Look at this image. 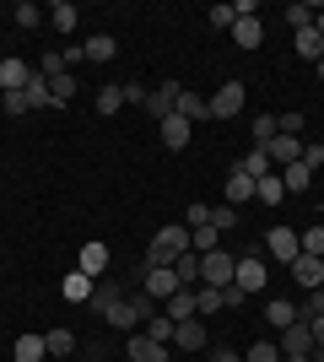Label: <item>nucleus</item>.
Here are the masks:
<instances>
[{
  "mask_svg": "<svg viewBox=\"0 0 324 362\" xmlns=\"http://www.w3.org/2000/svg\"><path fill=\"white\" fill-rule=\"evenodd\" d=\"M184 249H189V227L173 222V227H162V233H152V243H146V265H173Z\"/></svg>",
  "mask_w": 324,
  "mask_h": 362,
  "instance_id": "nucleus-1",
  "label": "nucleus"
},
{
  "mask_svg": "<svg viewBox=\"0 0 324 362\" xmlns=\"http://www.w3.org/2000/svg\"><path fill=\"white\" fill-rule=\"evenodd\" d=\"M179 287H184V281H179L173 265H140V292H146L152 303H168Z\"/></svg>",
  "mask_w": 324,
  "mask_h": 362,
  "instance_id": "nucleus-2",
  "label": "nucleus"
},
{
  "mask_svg": "<svg viewBox=\"0 0 324 362\" xmlns=\"http://www.w3.org/2000/svg\"><path fill=\"white\" fill-rule=\"evenodd\" d=\"M232 265L238 259L227 255V249H211V255H200V287H232Z\"/></svg>",
  "mask_w": 324,
  "mask_h": 362,
  "instance_id": "nucleus-3",
  "label": "nucleus"
},
{
  "mask_svg": "<svg viewBox=\"0 0 324 362\" xmlns=\"http://www.w3.org/2000/svg\"><path fill=\"white\" fill-rule=\"evenodd\" d=\"M244 103H248V87H244V81H222L216 98H211V119H238Z\"/></svg>",
  "mask_w": 324,
  "mask_h": 362,
  "instance_id": "nucleus-4",
  "label": "nucleus"
},
{
  "mask_svg": "<svg viewBox=\"0 0 324 362\" xmlns=\"http://www.w3.org/2000/svg\"><path fill=\"white\" fill-rule=\"evenodd\" d=\"M265 255L281 259V265H292V259L303 255V233H292V227H270V233H265Z\"/></svg>",
  "mask_w": 324,
  "mask_h": 362,
  "instance_id": "nucleus-5",
  "label": "nucleus"
},
{
  "mask_svg": "<svg viewBox=\"0 0 324 362\" xmlns=\"http://www.w3.org/2000/svg\"><path fill=\"white\" fill-rule=\"evenodd\" d=\"M265 281H270V276H265V259L260 255H244L238 265H232V287L244 292V298H248V292H265Z\"/></svg>",
  "mask_w": 324,
  "mask_h": 362,
  "instance_id": "nucleus-6",
  "label": "nucleus"
},
{
  "mask_svg": "<svg viewBox=\"0 0 324 362\" xmlns=\"http://www.w3.org/2000/svg\"><path fill=\"white\" fill-rule=\"evenodd\" d=\"M32 76H38V65H28L22 54H6L0 60V92H28Z\"/></svg>",
  "mask_w": 324,
  "mask_h": 362,
  "instance_id": "nucleus-7",
  "label": "nucleus"
},
{
  "mask_svg": "<svg viewBox=\"0 0 324 362\" xmlns=\"http://www.w3.org/2000/svg\"><path fill=\"white\" fill-rule=\"evenodd\" d=\"M276 346H281V357H313V330H308V319H297V325H287Z\"/></svg>",
  "mask_w": 324,
  "mask_h": 362,
  "instance_id": "nucleus-8",
  "label": "nucleus"
},
{
  "mask_svg": "<svg viewBox=\"0 0 324 362\" xmlns=\"http://www.w3.org/2000/svg\"><path fill=\"white\" fill-rule=\"evenodd\" d=\"M124 357H130V362H168V346H162V341H152L146 330H136L130 341H124Z\"/></svg>",
  "mask_w": 324,
  "mask_h": 362,
  "instance_id": "nucleus-9",
  "label": "nucleus"
},
{
  "mask_svg": "<svg viewBox=\"0 0 324 362\" xmlns=\"http://www.w3.org/2000/svg\"><path fill=\"white\" fill-rule=\"evenodd\" d=\"M108 265H114V255H108V243H81V255H76V271H87L97 281V276H108Z\"/></svg>",
  "mask_w": 324,
  "mask_h": 362,
  "instance_id": "nucleus-10",
  "label": "nucleus"
},
{
  "mask_svg": "<svg viewBox=\"0 0 324 362\" xmlns=\"http://www.w3.org/2000/svg\"><path fill=\"white\" fill-rule=\"evenodd\" d=\"M248 200H254V179H248L244 168H232L227 184H222V206H232V211H238V206H248Z\"/></svg>",
  "mask_w": 324,
  "mask_h": 362,
  "instance_id": "nucleus-11",
  "label": "nucleus"
},
{
  "mask_svg": "<svg viewBox=\"0 0 324 362\" xmlns=\"http://www.w3.org/2000/svg\"><path fill=\"white\" fill-rule=\"evenodd\" d=\"M179 92H184L179 81H162V87H152V98H146V114H152V119L162 124V119L173 114V108H179Z\"/></svg>",
  "mask_w": 324,
  "mask_h": 362,
  "instance_id": "nucleus-12",
  "label": "nucleus"
},
{
  "mask_svg": "<svg viewBox=\"0 0 324 362\" xmlns=\"http://www.w3.org/2000/svg\"><path fill=\"white\" fill-rule=\"evenodd\" d=\"M265 157H270V168H287L303 157V141L297 136H276V141H265Z\"/></svg>",
  "mask_w": 324,
  "mask_h": 362,
  "instance_id": "nucleus-13",
  "label": "nucleus"
},
{
  "mask_svg": "<svg viewBox=\"0 0 324 362\" xmlns=\"http://www.w3.org/2000/svg\"><path fill=\"white\" fill-rule=\"evenodd\" d=\"M292 281H297V287H303V292L324 287V265H319V259H313V255H297V259H292Z\"/></svg>",
  "mask_w": 324,
  "mask_h": 362,
  "instance_id": "nucleus-14",
  "label": "nucleus"
},
{
  "mask_svg": "<svg viewBox=\"0 0 324 362\" xmlns=\"http://www.w3.org/2000/svg\"><path fill=\"white\" fill-rule=\"evenodd\" d=\"M232 44L238 49H260L265 44V22L260 16H238V22H232Z\"/></svg>",
  "mask_w": 324,
  "mask_h": 362,
  "instance_id": "nucleus-15",
  "label": "nucleus"
},
{
  "mask_svg": "<svg viewBox=\"0 0 324 362\" xmlns=\"http://www.w3.org/2000/svg\"><path fill=\"white\" fill-rule=\"evenodd\" d=\"M173 346H179V351H205V325H200V319H179Z\"/></svg>",
  "mask_w": 324,
  "mask_h": 362,
  "instance_id": "nucleus-16",
  "label": "nucleus"
},
{
  "mask_svg": "<svg viewBox=\"0 0 324 362\" xmlns=\"http://www.w3.org/2000/svg\"><path fill=\"white\" fill-rule=\"evenodd\" d=\"M173 114H179V119H189V124H200V119H211V103H205L200 92H179V108H173Z\"/></svg>",
  "mask_w": 324,
  "mask_h": 362,
  "instance_id": "nucleus-17",
  "label": "nucleus"
},
{
  "mask_svg": "<svg viewBox=\"0 0 324 362\" xmlns=\"http://www.w3.org/2000/svg\"><path fill=\"white\" fill-rule=\"evenodd\" d=\"M103 319L114 325V330H124V335H136V330H140V314H136V303H130V298H119Z\"/></svg>",
  "mask_w": 324,
  "mask_h": 362,
  "instance_id": "nucleus-18",
  "label": "nucleus"
},
{
  "mask_svg": "<svg viewBox=\"0 0 324 362\" xmlns=\"http://www.w3.org/2000/svg\"><path fill=\"white\" fill-rule=\"evenodd\" d=\"M189 130H195L189 119L168 114V119H162V146H168V151H184V146H189Z\"/></svg>",
  "mask_w": 324,
  "mask_h": 362,
  "instance_id": "nucleus-19",
  "label": "nucleus"
},
{
  "mask_svg": "<svg viewBox=\"0 0 324 362\" xmlns=\"http://www.w3.org/2000/svg\"><path fill=\"white\" fill-rule=\"evenodd\" d=\"M254 200H260V206H281V200H287V184H281V173H265V179H254Z\"/></svg>",
  "mask_w": 324,
  "mask_h": 362,
  "instance_id": "nucleus-20",
  "label": "nucleus"
},
{
  "mask_svg": "<svg viewBox=\"0 0 324 362\" xmlns=\"http://www.w3.org/2000/svg\"><path fill=\"white\" fill-rule=\"evenodd\" d=\"M92 287H97V281H92L87 271H71V276L60 281V292H65L71 303H92Z\"/></svg>",
  "mask_w": 324,
  "mask_h": 362,
  "instance_id": "nucleus-21",
  "label": "nucleus"
},
{
  "mask_svg": "<svg viewBox=\"0 0 324 362\" xmlns=\"http://www.w3.org/2000/svg\"><path fill=\"white\" fill-rule=\"evenodd\" d=\"M162 314H168L173 325H179V319H195V287H179L168 303H162Z\"/></svg>",
  "mask_w": 324,
  "mask_h": 362,
  "instance_id": "nucleus-22",
  "label": "nucleus"
},
{
  "mask_svg": "<svg viewBox=\"0 0 324 362\" xmlns=\"http://www.w3.org/2000/svg\"><path fill=\"white\" fill-rule=\"evenodd\" d=\"M265 319H270L276 330H287V325H297V319H303V308H292L287 298H270V303H265Z\"/></svg>",
  "mask_w": 324,
  "mask_h": 362,
  "instance_id": "nucleus-23",
  "label": "nucleus"
},
{
  "mask_svg": "<svg viewBox=\"0 0 324 362\" xmlns=\"http://www.w3.org/2000/svg\"><path fill=\"white\" fill-rule=\"evenodd\" d=\"M16 362H49V341L44 335H16Z\"/></svg>",
  "mask_w": 324,
  "mask_h": 362,
  "instance_id": "nucleus-24",
  "label": "nucleus"
},
{
  "mask_svg": "<svg viewBox=\"0 0 324 362\" xmlns=\"http://www.w3.org/2000/svg\"><path fill=\"white\" fill-rule=\"evenodd\" d=\"M292 49H297V54H303V60H313V65L324 60V38H319V33H313V28L292 33Z\"/></svg>",
  "mask_w": 324,
  "mask_h": 362,
  "instance_id": "nucleus-25",
  "label": "nucleus"
},
{
  "mask_svg": "<svg viewBox=\"0 0 324 362\" xmlns=\"http://www.w3.org/2000/svg\"><path fill=\"white\" fill-rule=\"evenodd\" d=\"M114 303H119V287H114L108 276H97V287H92V303H87V308H92V314H108Z\"/></svg>",
  "mask_w": 324,
  "mask_h": 362,
  "instance_id": "nucleus-26",
  "label": "nucleus"
},
{
  "mask_svg": "<svg viewBox=\"0 0 324 362\" xmlns=\"http://www.w3.org/2000/svg\"><path fill=\"white\" fill-rule=\"evenodd\" d=\"M222 308H227L222 287H195V319H200V314H222Z\"/></svg>",
  "mask_w": 324,
  "mask_h": 362,
  "instance_id": "nucleus-27",
  "label": "nucleus"
},
{
  "mask_svg": "<svg viewBox=\"0 0 324 362\" xmlns=\"http://www.w3.org/2000/svg\"><path fill=\"white\" fill-rule=\"evenodd\" d=\"M173 271H179L184 287H200V255H195V249H184V255L173 259Z\"/></svg>",
  "mask_w": 324,
  "mask_h": 362,
  "instance_id": "nucleus-28",
  "label": "nucleus"
},
{
  "mask_svg": "<svg viewBox=\"0 0 324 362\" xmlns=\"http://www.w3.org/2000/svg\"><path fill=\"white\" fill-rule=\"evenodd\" d=\"M324 6H313V0H303V6H287V28L292 33H303V28H313V16H319Z\"/></svg>",
  "mask_w": 324,
  "mask_h": 362,
  "instance_id": "nucleus-29",
  "label": "nucleus"
},
{
  "mask_svg": "<svg viewBox=\"0 0 324 362\" xmlns=\"http://www.w3.org/2000/svg\"><path fill=\"white\" fill-rule=\"evenodd\" d=\"M238 168H244L248 179H265V173H276V168H270V157H265V146H248V157H244Z\"/></svg>",
  "mask_w": 324,
  "mask_h": 362,
  "instance_id": "nucleus-30",
  "label": "nucleus"
},
{
  "mask_svg": "<svg viewBox=\"0 0 324 362\" xmlns=\"http://www.w3.org/2000/svg\"><path fill=\"white\" fill-rule=\"evenodd\" d=\"M81 49H87V60H97V65H103V60H114V49H119V44H114L108 33H92V38H87Z\"/></svg>",
  "mask_w": 324,
  "mask_h": 362,
  "instance_id": "nucleus-31",
  "label": "nucleus"
},
{
  "mask_svg": "<svg viewBox=\"0 0 324 362\" xmlns=\"http://www.w3.org/2000/svg\"><path fill=\"white\" fill-rule=\"evenodd\" d=\"M276 173H281V184H287V189H308V184H313V173H308L303 163H287V168H276Z\"/></svg>",
  "mask_w": 324,
  "mask_h": 362,
  "instance_id": "nucleus-32",
  "label": "nucleus"
},
{
  "mask_svg": "<svg viewBox=\"0 0 324 362\" xmlns=\"http://www.w3.org/2000/svg\"><path fill=\"white\" fill-rule=\"evenodd\" d=\"M173 330H179V325H173V319L162 314V308H157V314L146 319V335H152V341H162V346H168V341H173Z\"/></svg>",
  "mask_w": 324,
  "mask_h": 362,
  "instance_id": "nucleus-33",
  "label": "nucleus"
},
{
  "mask_svg": "<svg viewBox=\"0 0 324 362\" xmlns=\"http://www.w3.org/2000/svg\"><path fill=\"white\" fill-rule=\"evenodd\" d=\"M49 22H54L60 33H76V6H71V0H60V6H49Z\"/></svg>",
  "mask_w": 324,
  "mask_h": 362,
  "instance_id": "nucleus-34",
  "label": "nucleus"
},
{
  "mask_svg": "<svg viewBox=\"0 0 324 362\" xmlns=\"http://www.w3.org/2000/svg\"><path fill=\"white\" fill-rule=\"evenodd\" d=\"M44 341H49V357H71V351H76V335L71 330H49Z\"/></svg>",
  "mask_w": 324,
  "mask_h": 362,
  "instance_id": "nucleus-35",
  "label": "nucleus"
},
{
  "mask_svg": "<svg viewBox=\"0 0 324 362\" xmlns=\"http://www.w3.org/2000/svg\"><path fill=\"white\" fill-rule=\"evenodd\" d=\"M28 103H32V108H54V92H49V76H32V87H28Z\"/></svg>",
  "mask_w": 324,
  "mask_h": 362,
  "instance_id": "nucleus-36",
  "label": "nucleus"
},
{
  "mask_svg": "<svg viewBox=\"0 0 324 362\" xmlns=\"http://www.w3.org/2000/svg\"><path fill=\"white\" fill-rule=\"evenodd\" d=\"M71 71V65H65V49H49L44 60H38V76H49V81H54V76H65Z\"/></svg>",
  "mask_w": 324,
  "mask_h": 362,
  "instance_id": "nucleus-37",
  "label": "nucleus"
},
{
  "mask_svg": "<svg viewBox=\"0 0 324 362\" xmlns=\"http://www.w3.org/2000/svg\"><path fill=\"white\" fill-rule=\"evenodd\" d=\"M49 92H54V108L60 103H71V98H76V76L65 71V76H54V81H49Z\"/></svg>",
  "mask_w": 324,
  "mask_h": 362,
  "instance_id": "nucleus-38",
  "label": "nucleus"
},
{
  "mask_svg": "<svg viewBox=\"0 0 324 362\" xmlns=\"http://www.w3.org/2000/svg\"><path fill=\"white\" fill-rule=\"evenodd\" d=\"M303 255L324 259V222H319V227H303Z\"/></svg>",
  "mask_w": 324,
  "mask_h": 362,
  "instance_id": "nucleus-39",
  "label": "nucleus"
},
{
  "mask_svg": "<svg viewBox=\"0 0 324 362\" xmlns=\"http://www.w3.org/2000/svg\"><path fill=\"white\" fill-rule=\"evenodd\" d=\"M244 362H281V346H276V341H254Z\"/></svg>",
  "mask_w": 324,
  "mask_h": 362,
  "instance_id": "nucleus-40",
  "label": "nucleus"
},
{
  "mask_svg": "<svg viewBox=\"0 0 324 362\" xmlns=\"http://www.w3.org/2000/svg\"><path fill=\"white\" fill-rule=\"evenodd\" d=\"M11 22H16V28H38V22H44V11H38L32 0H22V6L11 11Z\"/></svg>",
  "mask_w": 324,
  "mask_h": 362,
  "instance_id": "nucleus-41",
  "label": "nucleus"
},
{
  "mask_svg": "<svg viewBox=\"0 0 324 362\" xmlns=\"http://www.w3.org/2000/svg\"><path fill=\"white\" fill-rule=\"evenodd\" d=\"M281 130H276V114H260L254 119V146H265V141H276Z\"/></svg>",
  "mask_w": 324,
  "mask_h": 362,
  "instance_id": "nucleus-42",
  "label": "nucleus"
},
{
  "mask_svg": "<svg viewBox=\"0 0 324 362\" xmlns=\"http://www.w3.org/2000/svg\"><path fill=\"white\" fill-rule=\"evenodd\" d=\"M119 108H124V92L119 87H103V92H97V114H119Z\"/></svg>",
  "mask_w": 324,
  "mask_h": 362,
  "instance_id": "nucleus-43",
  "label": "nucleus"
},
{
  "mask_svg": "<svg viewBox=\"0 0 324 362\" xmlns=\"http://www.w3.org/2000/svg\"><path fill=\"white\" fill-rule=\"evenodd\" d=\"M205 22H211V28H222V33H232L238 11H232V6H211V11H205Z\"/></svg>",
  "mask_w": 324,
  "mask_h": 362,
  "instance_id": "nucleus-44",
  "label": "nucleus"
},
{
  "mask_svg": "<svg viewBox=\"0 0 324 362\" xmlns=\"http://www.w3.org/2000/svg\"><path fill=\"white\" fill-rule=\"evenodd\" d=\"M211 227L216 233H232V227H238V211H232V206H211Z\"/></svg>",
  "mask_w": 324,
  "mask_h": 362,
  "instance_id": "nucleus-45",
  "label": "nucleus"
},
{
  "mask_svg": "<svg viewBox=\"0 0 324 362\" xmlns=\"http://www.w3.org/2000/svg\"><path fill=\"white\" fill-rule=\"evenodd\" d=\"M0 108H6V114H28V92H0Z\"/></svg>",
  "mask_w": 324,
  "mask_h": 362,
  "instance_id": "nucleus-46",
  "label": "nucleus"
},
{
  "mask_svg": "<svg viewBox=\"0 0 324 362\" xmlns=\"http://www.w3.org/2000/svg\"><path fill=\"white\" fill-rule=\"evenodd\" d=\"M276 130H281V136H303V108L281 114V119H276Z\"/></svg>",
  "mask_w": 324,
  "mask_h": 362,
  "instance_id": "nucleus-47",
  "label": "nucleus"
},
{
  "mask_svg": "<svg viewBox=\"0 0 324 362\" xmlns=\"http://www.w3.org/2000/svg\"><path fill=\"white\" fill-rule=\"evenodd\" d=\"M184 227L195 233V227H211V206H189L184 211Z\"/></svg>",
  "mask_w": 324,
  "mask_h": 362,
  "instance_id": "nucleus-48",
  "label": "nucleus"
},
{
  "mask_svg": "<svg viewBox=\"0 0 324 362\" xmlns=\"http://www.w3.org/2000/svg\"><path fill=\"white\" fill-rule=\"evenodd\" d=\"M124 103H140V108H146V98H152V87H140V81H124Z\"/></svg>",
  "mask_w": 324,
  "mask_h": 362,
  "instance_id": "nucleus-49",
  "label": "nucleus"
},
{
  "mask_svg": "<svg viewBox=\"0 0 324 362\" xmlns=\"http://www.w3.org/2000/svg\"><path fill=\"white\" fill-rule=\"evenodd\" d=\"M297 163L308 168V173H319V168H324V146H303V157H297Z\"/></svg>",
  "mask_w": 324,
  "mask_h": 362,
  "instance_id": "nucleus-50",
  "label": "nucleus"
},
{
  "mask_svg": "<svg viewBox=\"0 0 324 362\" xmlns=\"http://www.w3.org/2000/svg\"><path fill=\"white\" fill-rule=\"evenodd\" d=\"M319 314H324V287H313L308 303H303V319H319Z\"/></svg>",
  "mask_w": 324,
  "mask_h": 362,
  "instance_id": "nucleus-51",
  "label": "nucleus"
},
{
  "mask_svg": "<svg viewBox=\"0 0 324 362\" xmlns=\"http://www.w3.org/2000/svg\"><path fill=\"white\" fill-rule=\"evenodd\" d=\"M308 330H313V351H324V314L308 319Z\"/></svg>",
  "mask_w": 324,
  "mask_h": 362,
  "instance_id": "nucleus-52",
  "label": "nucleus"
},
{
  "mask_svg": "<svg viewBox=\"0 0 324 362\" xmlns=\"http://www.w3.org/2000/svg\"><path fill=\"white\" fill-rule=\"evenodd\" d=\"M211 362H244V357H238L232 346H216V351H211Z\"/></svg>",
  "mask_w": 324,
  "mask_h": 362,
  "instance_id": "nucleus-53",
  "label": "nucleus"
},
{
  "mask_svg": "<svg viewBox=\"0 0 324 362\" xmlns=\"http://www.w3.org/2000/svg\"><path fill=\"white\" fill-rule=\"evenodd\" d=\"M313 33H319V38H324V11H319V16H313Z\"/></svg>",
  "mask_w": 324,
  "mask_h": 362,
  "instance_id": "nucleus-54",
  "label": "nucleus"
},
{
  "mask_svg": "<svg viewBox=\"0 0 324 362\" xmlns=\"http://www.w3.org/2000/svg\"><path fill=\"white\" fill-rule=\"evenodd\" d=\"M281 362H313V357H281Z\"/></svg>",
  "mask_w": 324,
  "mask_h": 362,
  "instance_id": "nucleus-55",
  "label": "nucleus"
},
{
  "mask_svg": "<svg viewBox=\"0 0 324 362\" xmlns=\"http://www.w3.org/2000/svg\"><path fill=\"white\" fill-rule=\"evenodd\" d=\"M313 71H319V81H324V60H319V65H313Z\"/></svg>",
  "mask_w": 324,
  "mask_h": 362,
  "instance_id": "nucleus-56",
  "label": "nucleus"
},
{
  "mask_svg": "<svg viewBox=\"0 0 324 362\" xmlns=\"http://www.w3.org/2000/svg\"><path fill=\"white\" fill-rule=\"evenodd\" d=\"M313 362H324V351H313Z\"/></svg>",
  "mask_w": 324,
  "mask_h": 362,
  "instance_id": "nucleus-57",
  "label": "nucleus"
},
{
  "mask_svg": "<svg viewBox=\"0 0 324 362\" xmlns=\"http://www.w3.org/2000/svg\"><path fill=\"white\" fill-rule=\"evenodd\" d=\"M319 265H324V259H319Z\"/></svg>",
  "mask_w": 324,
  "mask_h": 362,
  "instance_id": "nucleus-58",
  "label": "nucleus"
},
{
  "mask_svg": "<svg viewBox=\"0 0 324 362\" xmlns=\"http://www.w3.org/2000/svg\"><path fill=\"white\" fill-rule=\"evenodd\" d=\"M205 362H211V357H205Z\"/></svg>",
  "mask_w": 324,
  "mask_h": 362,
  "instance_id": "nucleus-59",
  "label": "nucleus"
}]
</instances>
